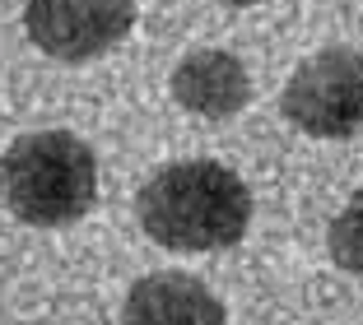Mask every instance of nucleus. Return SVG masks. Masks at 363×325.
<instances>
[{
	"mask_svg": "<svg viewBox=\"0 0 363 325\" xmlns=\"http://www.w3.org/2000/svg\"><path fill=\"white\" fill-rule=\"evenodd\" d=\"M0 200L28 228L79 223L98 200V154L70 130H33L0 154Z\"/></svg>",
	"mask_w": 363,
	"mask_h": 325,
	"instance_id": "obj_2",
	"label": "nucleus"
},
{
	"mask_svg": "<svg viewBox=\"0 0 363 325\" xmlns=\"http://www.w3.org/2000/svg\"><path fill=\"white\" fill-rule=\"evenodd\" d=\"M135 23L130 0H28L23 28L38 52L56 61H94L112 52Z\"/></svg>",
	"mask_w": 363,
	"mask_h": 325,
	"instance_id": "obj_4",
	"label": "nucleus"
},
{
	"mask_svg": "<svg viewBox=\"0 0 363 325\" xmlns=\"http://www.w3.org/2000/svg\"><path fill=\"white\" fill-rule=\"evenodd\" d=\"M284 116L312 139H350L363 130V56L350 47L312 52L284 84Z\"/></svg>",
	"mask_w": 363,
	"mask_h": 325,
	"instance_id": "obj_3",
	"label": "nucleus"
},
{
	"mask_svg": "<svg viewBox=\"0 0 363 325\" xmlns=\"http://www.w3.org/2000/svg\"><path fill=\"white\" fill-rule=\"evenodd\" d=\"M121 325H228L224 302L191 274H145L126 293Z\"/></svg>",
	"mask_w": 363,
	"mask_h": 325,
	"instance_id": "obj_6",
	"label": "nucleus"
},
{
	"mask_svg": "<svg viewBox=\"0 0 363 325\" xmlns=\"http://www.w3.org/2000/svg\"><path fill=\"white\" fill-rule=\"evenodd\" d=\"M172 98L191 116L205 121H228L252 103V79L247 65L224 47H196L172 70Z\"/></svg>",
	"mask_w": 363,
	"mask_h": 325,
	"instance_id": "obj_5",
	"label": "nucleus"
},
{
	"mask_svg": "<svg viewBox=\"0 0 363 325\" xmlns=\"http://www.w3.org/2000/svg\"><path fill=\"white\" fill-rule=\"evenodd\" d=\"M135 214L145 237L168 251H219L252 228V190L224 163L182 158L140 186Z\"/></svg>",
	"mask_w": 363,
	"mask_h": 325,
	"instance_id": "obj_1",
	"label": "nucleus"
},
{
	"mask_svg": "<svg viewBox=\"0 0 363 325\" xmlns=\"http://www.w3.org/2000/svg\"><path fill=\"white\" fill-rule=\"evenodd\" d=\"M331 256L345 274L363 279V186L354 190L350 205H345L331 223Z\"/></svg>",
	"mask_w": 363,
	"mask_h": 325,
	"instance_id": "obj_7",
	"label": "nucleus"
},
{
	"mask_svg": "<svg viewBox=\"0 0 363 325\" xmlns=\"http://www.w3.org/2000/svg\"><path fill=\"white\" fill-rule=\"evenodd\" d=\"M224 5H261V0H224Z\"/></svg>",
	"mask_w": 363,
	"mask_h": 325,
	"instance_id": "obj_8",
	"label": "nucleus"
}]
</instances>
